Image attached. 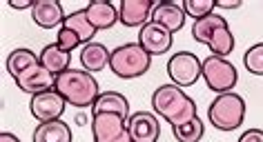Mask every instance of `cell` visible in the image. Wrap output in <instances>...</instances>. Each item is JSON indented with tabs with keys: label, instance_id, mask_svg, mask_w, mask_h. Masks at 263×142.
<instances>
[{
	"label": "cell",
	"instance_id": "1",
	"mask_svg": "<svg viewBox=\"0 0 263 142\" xmlns=\"http://www.w3.org/2000/svg\"><path fill=\"white\" fill-rule=\"evenodd\" d=\"M152 109L172 127H181L196 118V102L179 85H161L152 93Z\"/></svg>",
	"mask_w": 263,
	"mask_h": 142
},
{
	"label": "cell",
	"instance_id": "2",
	"mask_svg": "<svg viewBox=\"0 0 263 142\" xmlns=\"http://www.w3.org/2000/svg\"><path fill=\"white\" fill-rule=\"evenodd\" d=\"M56 91L67 100L69 107L87 109L94 107V102L101 96L96 78L85 69H67L61 76H56Z\"/></svg>",
	"mask_w": 263,
	"mask_h": 142
},
{
	"label": "cell",
	"instance_id": "3",
	"mask_svg": "<svg viewBox=\"0 0 263 142\" xmlns=\"http://www.w3.org/2000/svg\"><path fill=\"white\" fill-rule=\"evenodd\" d=\"M149 67H152V56L139 42H125L111 51L109 69L118 78H139V76L147 74Z\"/></svg>",
	"mask_w": 263,
	"mask_h": 142
},
{
	"label": "cell",
	"instance_id": "4",
	"mask_svg": "<svg viewBox=\"0 0 263 142\" xmlns=\"http://www.w3.org/2000/svg\"><path fill=\"white\" fill-rule=\"evenodd\" d=\"M246 109L248 105L239 93H234V91L219 93L208 109V120L219 131H234L246 120Z\"/></svg>",
	"mask_w": 263,
	"mask_h": 142
},
{
	"label": "cell",
	"instance_id": "5",
	"mask_svg": "<svg viewBox=\"0 0 263 142\" xmlns=\"http://www.w3.org/2000/svg\"><path fill=\"white\" fill-rule=\"evenodd\" d=\"M201 78L205 80V85L210 91L216 93H228L232 91L239 82V74H236V67L228 58L221 56H208L203 60V74Z\"/></svg>",
	"mask_w": 263,
	"mask_h": 142
},
{
	"label": "cell",
	"instance_id": "6",
	"mask_svg": "<svg viewBox=\"0 0 263 142\" xmlns=\"http://www.w3.org/2000/svg\"><path fill=\"white\" fill-rule=\"evenodd\" d=\"M91 138L94 142H134L127 127V118L109 111L91 115Z\"/></svg>",
	"mask_w": 263,
	"mask_h": 142
},
{
	"label": "cell",
	"instance_id": "7",
	"mask_svg": "<svg viewBox=\"0 0 263 142\" xmlns=\"http://www.w3.org/2000/svg\"><path fill=\"white\" fill-rule=\"evenodd\" d=\"M203 74V60L192 51H176L167 60V76L174 85L192 87Z\"/></svg>",
	"mask_w": 263,
	"mask_h": 142
},
{
	"label": "cell",
	"instance_id": "8",
	"mask_svg": "<svg viewBox=\"0 0 263 142\" xmlns=\"http://www.w3.org/2000/svg\"><path fill=\"white\" fill-rule=\"evenodd\" d=\"M65 107H67V100L56 89H49V91L31 96L29 113L38 122H51V120H61V115L65 113Z\"/></svg>",
	"mask_w": 263,
	"mask_h": 142
},
{
	"label": "cell",
	"instance_id": "9",
	"mask_svg": "<svg viewBox=\"0 0 263 142\" xmlns=\"http://www.w3.org/2000/svg\"><path fill=\"white\" fill-rule=\"evenodd\" d=\"M172 36H174L172 31L165 29L163 25L149 20L145 27H141L139 40L136 42H139L149 56H161V54H167V51L172 49V42H174Z\"/></svg>",
	"mask_w": 263,
	"mask_h": 142
},
{
	"label": "cell",
	"instance_id": "10",
	"mask_svg": "<svg viewBox=\"0 0 263 142\" xmlns=\"http://www.w3.org/2000/svg\"><path fill=\"white\" fill-rule=\"evenodd\" d=\"M16 80V85L21 91L29 93V96H36V93H43V91H49V89L56 87V76L51 74V71H47L43 67L41 62L34 64V67L25 69Z\"/></svg>",
	"mask_w": 263,
	"mask_h": 142
},
{
	"label": "cell",
	"instance_id": "11",
	"mask_svg": "<svg viewBox=\"0 0 263 142\" xmlns=\"http://www.w3.org/2000/svg\"><path fill=\"white\" fill-rule=\"evenodd\" d=\"M127 127L134 142H156L161 135L159 118L152 111H136L127 118Z\"/></svg>",
	"mask_w": 263,
	"mask_h": 142
},
{
	"label": "cell",
	"instance_id": "12",
	"mask_svg": "<svg viewBox=\"0 0 263 142\" xmlns=\"http://www.w3.org/2000/svg\"><path fill=\"white\" fill-rule=\"evenodd\" d=\"M154 7V0H121L118 16L125 27H145L152 18Z\"/></svg>",
	"mask_w": 263,
	"mask_h": 142
},
{
	"label": "cell",
	"instance_id": "13",
	"mask_svg": "<svg viewBox=\"0 0 263 142\" xmlns=\"http://www.w3.org/2000/svg\"><path fill=\"white\" fill-rule=\"evenodd\" d=\"M152 22L163 25L165 29H170L172 34H176L179 29L185 27V9L179 3H170V0H163V3H156V7L152 11Z\"/></svg>",
	"mask_w": 263,
	"mask_h": 142
},
{
	"label": "cell",
	"instance_id": "14",
	"mask_svg": "<svg viewBox=\"0 0 263 142\" xmlns=\"http://www.w3.org/2000/svg\"><path fill=\"white\" fill-rule=\"evenodd\" d=\"M31 18L38 27L43 29H54L58 25L65 22V11L58 0H36L34 9H31Z\"/></svg>",
	"mask_w": 263,
	"mask_h": 142
},
{
	"label": "cell",
	"instance_id": "15",
	"mask_svg": "<svg viewBox=\"0 0 263 142\" xmlns=\"http://www.w3.org/2000/svg\"><path fill=\"white\" fill-rule=\"evenodd\" d=\"M85 14H87L89 22L101 31V29H109L114 27L116 22H121V16H118V9L114 7V3L109 0H91V3L85 7Z\"/></svg>",
	"mask_w": 263,
	"mask_h": 142
},
{
	"label": "cell",
	"instance_id": "16",
	"mask_svg": "<svg viewBox=\"0 0 263 142\" xmlns=\"http://www.w3.org/2000/svg\"><path fill=\"white\" fill-rule=\"evenodd\" d=\"M81 64L85 71H89V74H98V71H103L105 67L109 64V58H111V51L105 47L103 42H87L85 47H81Z\"/></svg>",
	"mask_w": 263,
	"mask_h": 142
},
{
	"label": "cell",
	"instance_id": "17",
	"mask_svg": "<svg viewBox=\"0 0 263 142\" xmlns=\"http://www.w3.org/2000/svg\"><path fill=\"white\" fill-rule=\"evenodd\" d=\"M71 127L65 120H51V122H41L34 129L31 142H71Z\"/></svg>",
	"mask_w": 263,
	"mask_h": 142
},
{
	"label": "cell",
	"instance_id": "18",
	"mask_svg": "<svg viewBox=\"0 0 263 142\" xmlns=\"http://www.w3.org/2000/svg\"><path fill=\"white\" fill-rule=\"evenodd\" d=\"M71 51L63 49L58 42H51V44H45L43 51H41V64L47 71H51L54 76H61L63 71L69 69V60H71Z\"/></svg>",
	"mask_w": 263,
	"mask_h": 142
},
{
	"label": "cell",
	"instance_id": "19",
	"mask_svg": "<svg viewBox=\"0 0 263 142\" xmlns=\"http://www.w3.org/2000/svg\"><path fill=\"white\" fill-rule=\"evenodd\" d=\"M105 111H109V113H121L125 115V118H129V102L127 98H125L123 93H118V91H105L98 96V100L94 102V107H91V115L94 113H105Z\"/></svg>",
	"mask_w": 263,
	"mask_h": 142
},
{
	"label": "cell",
	"instance_id": "20",
	"mask_svg": "<svg viewBox=\"0 0 263 142\" xmlns=\"http://www.w3.org/2000/svg\"><path fill=\"white\" fill-rule=\"evenodd\" d=\"M38 62H41V56H36L31 49L18 47L7 56V71H9L11 78H18L25 69L34 67V64H38Z\"/></svg>",
	"mask_w": 263,
	"mask_h": 142
},
{
	"label": "cell",
	"instance_id": "21",
	"mask_svg": "<svg viewBox=\"0 0 263 142\" xmlns=\"http://www.w3.org/2000/svg\"><path fill=\"white\" fill-rule=\"evenodd\" d=\"M221 27H228L226 18L219 16V14H210L205 18H199V20H194V25H192V38H194L196 42L208 44L210 42V36H212L216 29H221Z\"/></svg>",
	"mask_w": 263,
	"mask_h": 142
},
{
	"label": "cell",
	"instance_id": "22",
	"mask_svg": "<svg viewBox=\"0 0 263 142\" xmlns=\"http://www.w3.org/2000/svg\"><path fill=\"white\" fill-rule=\"evenodd\" d=\"M63 27H69L71 31H76L78 36H81V40L83 44H87L91 42V38L96 36V27L89 22V18L87 14H85V9H78V11H71V14L65 18V22H63Z\"/></svg>",
	"mask_w": 263,
	"mask_h": 142
},
{
	"label": "cell",
	"instance_id": "23",
	"mask_svg": "<svg viewBox=\"0 0 263 142\" xmlns=\"http://www.w3.org/2000/svg\"><path fill=\"white\" fill-rule=\"evenodd\" d=\"M208 49L212 51V56H221V58H226V56L232 54V49H234V36H232V31H230V25H228V27L216 29L214 34L210 36Z\"/></svg>",
	"mask_w": 263,
	"mask_h": 142
},
{
	"label": "cell",
	"instance_id": "24",
	"mask_svg": "<svg viewBox=\"0 0 263 142\" xmlns=\"http://www.w3.org/2000/svg\"><path fill=\"white\" fill-rule=\"evenodd\" d=\"M172 133L179 142H199L203 138V133H205V127H203V120L196 115L194 120L185 122V125L172 127Z\"/></svg>",
	"mask_w": 263,
	"mask_h": 142
},
{
	"label": "cell",
	"instance_id": "25",
	"mask_svg": "<svg viewBox=\"0 0 263 142\" xmlns=\"http://www.w3.org/2000/svg\"><path fill=\"white\" fill-rule=\"evenodd\" d=\"M183 9H185V16L199 20V18L214 14L216 0H183Z\"/></svg>",
	"mask_w": 263,
	"mask_h": 142
},
{
	"label": "cell",
	"instance_id": "26",
	"mask_svg": "<svg viewBox=\"0 0 263 142\" xmlns=\"http://www.w3.org/2000/svg\"><path fill=\"white\" fill-rule=\"evenodd\" d=\"M243 67L254 76H263V42L252 44V47L243 54Z\"/></svg>",
	"mask_w": 263,
	"mask_h": 142
},
{
	"label": "cell",
	"instance_id": "27",
	"mask_svg": "<svg viewBox=\"0 0 263 142\" xmlns=\"http://www.w3.org/2000/svg\"><path fill=\"white\" fill-rule=\"evenodd\" d=\"M56 42L61 44L63 49H67V51H74V49H78V47H85L83 40H81V36H78L76 31H71L69 27H63V25H61V29H58Z\"/></svg>",
	"mask_w": 263,
	"mask_h": 142
},
{
	"label": "cell",
	"instance_id": "28",
	"mask_svg": "<svg viewBox=\"0 0 263 142\" xmlns=\"http://www.w3.org/2000/svg\"><path fill=\"white\" fill-rule=\"evenodd\" d=\"M239 142H263V131L261 129H248V131H243Z\"/></svg>",
	"mask_w": 263,
	"mask_h": 142
},
{
	"label": "cell",
	"instance_id": "29",
	"mask_svg": "<svg viewBox=\"0 0 263 142\" xmlns=\"http://www.w3.org/2000/svg\"><path fill=\"white\" fill-rule=\"evenodd\" d=\"M11 9H34V3L31 0H9Z\"/></svg>",
	"mask_w": 263,
	"mask_h": 142
},
{
	"label": "cell",
	"instance_id": "30",
	"mask_svg": "<svg viewBox=\"0 0 263 142\" xmlns=\"http://www.w3.org/2000/svg\"><path fill=\"white\" fill-rule=\"evenodd\" d=\"M216 7H221V9H239L241 0H216Z\"/></svg>",
	"mask_w": 263,
	"mask_h": 142
},
{
	"label": "cell",
	"instance_id": "31",
	"mask_svg": "<svg viewBox=\"0 0 263 142\" xmlns=\"http://www.w3.org/2000/svg\"><path fill=\"white\" fill-rule=\"evenodd\" d=\"M0 142H21V138L14 133H9V131H3L0 133Z\"/></svg>",
	"mask_w": 263,
	"mask_h": 142
},
{
	"label": "cell",
	"instance_id": "32",
	"mask_svg": "<svg viewBox=\"0 0 263 142\" xmlns=\"http://www.w3.org/2000/svg\"><path fill=\"white\" fill-rule=\"evenodd\" d=\"M76 122H81V125H83V122H85V115H83V113H78V115H76Z\"/></svg>",
	"mask_w": 263,
	"mask_h": 142
}]
</instances>
